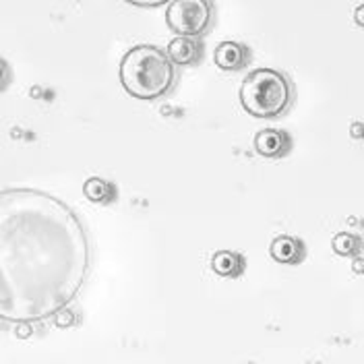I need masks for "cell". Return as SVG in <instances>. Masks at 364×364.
<instances>
[{
	"mask_svg": "<svg viewBox=\"0 0 364 364\" xmlns=\"http://www.w3.org/2000/svg\"><path fill=\"white\" fill-rule=\"evenodd\" d=\"M91 265L77 213L38 188L0 191V318L54 317L81 292Z\"/></svg>",
	"mask_w": 364,
	"mask_h": 364,
	"instance_id": "cell-1",
	"label": "cell"
},
{
	"mask_svg": "<svg viewBox=\"0 0 364 364\" xmlns=\"http://www.w3.org/2000/svg\"><path fill=\"white\" fill-rule=\"evenodd\" d=\"M118 77L129 95L143 102H154L174 87L176 67L164 48L139 44L124 52Z\"/></svg>",
	"mask_w": 364,
	"mask_h": 364,
	"instance_id": "cell-2",
	"label": "cell"
},
{
	"mask_svg": "<svg viewBox=\"0 0 364 364\" xmlns=\"http://www.w3.org/2000/svg\"><path fill=\"white\" fill-rule=\"evenodd\" d=\"M292 83L275 68H255L240 85V104L255 118L282 116L292 104Z\"/></svg>",
	"mask_w": 364,
	"mask_h": 364,
	"instance_id": "cell-3",
	"label": "cell"
},
{
	"mask_svg": "<svg viewBox=\"0 0 364 364\" xmlns=\"http://www.w3.org/2000/svg\"><path fill=\"white\" fill-rule=\"evenodd\" d=\"M166 23L178 36L201 38L213 23V4L211 0H170Z\"/></svg>",
	"mask_w": 364,
	"mask_h": 364,
	"instance_id": "cell-4",
	"label": "cell"
},
{
	"mask_svg": "<svg viewBox=\"0 0 364 364\" xmlns=\"http://www.w3.org/2000/svg\"><path fill=\"white\" fill-rule=\"evenodd\" d=\"M201 52H203L201 42L197 38H186V36H176L166 48V54L170 56L174 67H191L199 63Z\"/></svg>",
	"mask_w": 364,
	"mask_h": 364,
	"instance_id": "cell-5",
	"label": "cell"
},
{
	"mask_svg": "<svg viewBox=\"0 0 364 364\" xmlns=\"http://www.w3.org/2000/svg\"><path fill=\"white\" fill-rule=\"evenodd\" d=\"M213 63L222 70H240L249 63V48L238 42H222L213 50Z\"/></svg>",
	"mask_w": 364,
	"mask_h": 364,
	"instance_id": "cell-6",
	"label": "cell"
},
{
	"mask_svg": "<svg viewBox=\"0 0 364 364\" xmlns=\"http://www.w3.org/2000/svg\"><path fill=\"white\" fill-rule=\"evenodd\" d=\"M290 139L284 131L277 129H263L255 136V149L263 158H279L288 151Z\"/></svg>",
	"mask_w": 364,
	"mask_h": 364,
	"instance_id": "cell-7",
	"label": "cell"
},
{
	"mask_svg": "<svg viewBox=\"0 0 364 364\" xmlns=\"http://www.w3.org/2000/svg\"><path fill=\"white\" fill-rule=\"evenodd\" d=\"M273 261L282 265H296L302 259V242L292 236H277L269 247Z\"/></svg>",
	"mask_w": 364,
	"mask_h": 364,
	"instance_id": "cell-8",
	"label": "cell"
},
{
	"mask_svg": "<svg viewBox=\"0 0 364 364\" xmlns=\"http://www.w3.org/2000/svg\"><path fill=\"white\" fill-rule=\"evenodd\" d=\"M242 267H245L242 257L232 250H218L211 259V269L222 277H236L242 272Z\"/></svg>",
	"mask_w": 364,
	"mask_h": 364,
	"instance_id": "cell-9",
	"label": "cell"
},
{
	"mask_svg": "<svg viewBox=\"0 0 364 364\" xmlns=\"http://www.w3.org/2000/svg\"><path fill=\"white\" fill-rule=\"evenodd\" d=\"M83 195L90 199L91 203L104 205V203H110V201H114L116 191H114V186L108 181L93 176V178H87L85 184H83Z\"/></svg>",
	"mask_w": 364,
	"mask_h": 364,
	"instance_id": "cell-10",
	"label": "cell"
},
{
	"mask_svg": "<svg viewBox=\"0 0 364 364\" xmlns=\"http://www.w3.org/2000/svg\"><path fill=\"white\" fill-rule=\"evenodd\" d=\"M331 247L341 257H352V255H356L360 250V238L356 234H352V232H340V234L333 236Z\"/></svg>",
	"mask_w": 364,
	"mask_h": 364,
	"instance_id": "cell-11",
	"label": "cell"
},
{
	"mask_svg": "<svg viewBox=\"0 0 364 364\" xmlns=\"http://www.w3.org/2000/svg\"><path fill=\"white\" fill-rule=\"evenodd\" d=\"M54 321H56L58 327H70L75 323V313L70 309H63L60 313L54 315Z\"/></svg>",
	"mask_w": 364,
	"mask_h": 364,
	"instance_id": "cell-12",
	"label": "cell"
},
{
	"mask_svg": "<svg viewBox=\"0 0 364 364\" xmlns=\"http://www.w3.org/2000/svg\"><path fill=\"white\" fill-rule=\"evenodd\" d=\"M129 4H135V6H143V9H149V6H161L170 0H124Z\"/></svg>",
	"mask_w": 364,
	"mask_h": 364,
	"instance_id": "cell-13",
	"label": "cell"
},
{
	"mask_svg": "<svg viewBox=\"0 0 364 364\" xmlns=\"http://www.w3.org/2000/svg\"><path fill=\"white\" fill-rule=\"evenodd\" d=\"M29 333H31L29 323H17V336H19V338H27Z\"/></svg>",
	"mask_w": 364,
	"mask_h": 364,
	"instance_id": "cell-14",
	"label": "cell"
},
{
	"mask_svg": "<svg viewBox=\"0 0 364 364\" xmlns=\"http://www.w3.org/2000/svg\"><path fill=\"white\" fill-rule=\"evenodd\" d=\"M354 21L358 23V25H363V27H364V4H360V6H356V11H354Z\"/></svg>",
	"mask_w": 364,
	"mask_h": 364,
	"instance_id": "cell-15",
	"label": "cell"
},
{
	"mask_svg": "<svg viewBox=\"0 0 364 364\" xmlns=\"http://www.w3.org/2000/svg\"><path fill=\"white\" fill-rule=\"evenodd\" d=\"M352 136H356V139L364 136V127H363V124H354V127H352Z\"/></svg>",
	"mask_w": 364,
	"mask_h": 364,
	"instance_id": "cell-16",
	"label": "cell"
},
{
	"mask_svg": "<svg viewBox=\"0 0 364 364\" xmlns=\"http://www.w3.org/2000/svg\"><path fill=\"white\" fill-rule=\"evenodd\" d=\"M354 269H356V272H364V261H360V259L354 261Z\"/></svg>",
	"mask_w": 364,
	"mask_h": 364,
	"instance_id": "cell-17",
	"label": "cell"
},
{
	"mask_svg": "<svg viewBox=\"0 0 364 364\" xmlns=\"http://www.w3.org/2000/svg\"><path fill=\"white\" fill-rule=\"evenodd\" d=\"M4 83V65L0 63V85Z\"/></svg>",
	"mask_w": 364,
	"mask_h": 364,
	"instance_id": "cell-18",
	"label": "cell"
}]
</instances>
